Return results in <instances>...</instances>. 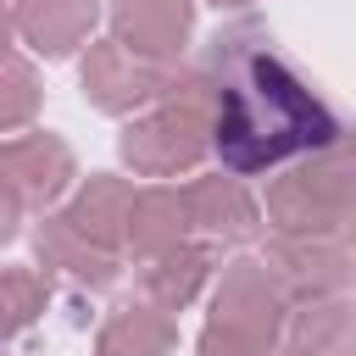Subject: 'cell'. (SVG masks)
Returning a JSON list of instances; mask_svg holds the SVG:
<instances>
[{"mask_svg": "<svg viewBox=\"0 0 356 356\" xmlns=\"http://www.w3.org/2000/svg\"><path fill=\"white\" fill-rule=\"evenodd\" d=\"M167 83H172V72H167L161 61H145V56L122 50L117 39L95 44L89 61H83V95H89L100 111H134V106L167 95Z\"/></svg>", "mask_w": 356, "mask_h": 356, "instance_id": "5", "label": "cell"}, {"mask_svg": "<svg viewBox=\"0 0 356 356\" xmlns=\"http://www.w3.org/2000/svg\"><path fill=\"white\" fill-rule=\"evenodd\" d=\"M206 273H211V256L178 245V250H161V256L145 267V289H150V300H161V306H184V300L200 289Z\"/></svg>", "mask_w": 356, "mask_h": 356, "instance_id": "14", "label": "cell"}, {"mask_svg": "<svg viewBox=\"0 0 356 356\" xmlns=\"http://www.w3.org/2000/svg\"><path fill=\"white\" fill-rule=\"evenodd\" d=\"M6 289H11V328H22V323L33 317V278H28L22 267H11V273H6Z\"/></svg>", "mask_w": 356, "mask_h": 356, "instance_id": "18", "label": "cell"}, {"mask_svg": "<svg viewBox=\"0 0 356 356\" xmlns=\"http://www.w3.org/2000/svg\"><path fill=\"white\" fill-rule=\"evenodd\" d=\"M167 350H172V323L150 306H122L100 334V356H167Z\"/></svg>", "mask_w": 356, "mask_h": 356, "instance_id": "13", "label": "cell"}, {"mask_svg": "<svg viewBox=\"0 0 356 356\" xmlns=\"http://www.w3.org/2000/svg\"><path fill=\"white\" fill-rule=\"evenodd\" d=\"M217 6H245V0H217Z\"/></svg>", "mask_w": 356, "mask_h": 356, "instance_id": "19", "label": "cell"}, {"mask_svg": "<svg viewBox=\"0 0 356 356\" xmlns=\"http://www.w3.org/2000/svg\"><path fill=\"white\" fill-rule=\"evenodd\" d=\"M6 83H11V100H6V128H17L22 117H28V106H33V78H28V67L11 56L6 61Z\"/></svg>", "mask_w": 356, "mask_h": 356, "instance_id": "17", "label": "cell"}, {"mask_svg": "<svg viewBox=\"0 0 356 356\" xmlns=\"http://www.w3.org/2000/svg\"><path fill=\"white\" fill-rule=\"evenodd\" d=\"M72 178V150L50 134L33 139H11L6 145V195H11V217L22 211V200H56Z\"/></svg>", "mask_w": 356, "mask_h": 356, "instance_id": "7", "label": "cell"}, {"mask_svg": "<svg viewBox=\"0 0 356 356\" xmlns=\"http://www.w3.org/2000/svg\"><path fill=\"white\" fill-rule=\"evenodd\" d=\"M278 267L300 289H339L345 284V256L334 245H323V239H289V245H278Z\"/></svg>", "mask_w": 356, "mask_h": 356, "instance_id": "16", "label": "cell"}, {"mask_svg": "<svg viewBox=\"0 0 356 356\" xmlns=\"http://www.w3.org/2000/svg\"><path fill=\"white\" fill-rule=\"evenodd\" d=\"M350 206H356V150H350V145L317 150L312 167L278 178L273 195H267L273 222L289 228V234H317V228L339 222Z\"/></svg>", "mask_w": 356, "mask_h": 356, "instance_id": "2", "label": "cell"}, {"mask_svg": "<svg viewBox=\"0 0 356 356\" xmlns=\"http://www.w3.org/2000/svg\"><path fill=\"white\" fill-rule=\"evenodd\" d=\"M184 195H189V217H195L200 228L222 234V239H245V234L256 228V206H250V195H245L234 178H200V184H189Z\"/></svg>", "mask_w": 356, "mask_h": 356, "instance_id": "11", "label": "cell"}, {"mask_svg": "<svg viewBox=\"0 0 356 356\" xmlns=\"http://www.w3.org/2000/svg\"><path fill=\"white\" fill-rule=\"evenodd\" d=\"M11 28L39 56H67L95 33V0H11Z\"/></svg>", "mask_w": 356, "mask_h": 356, "instance_id": "8", "label": "cell"}, {"mask_svg": "<svg viewBox=\"0 0 356 356\" xmlns=\"http://www.w3.org/2000/svg\"><path fill=\"white\" fill-rule=\"evenodd\" d=\"M200 106L206 100H178V106H161L156 117L134 122L122 134V161L134 172H150V178H167L178 167H195L206 156V145H211L206 139L211 122L200 117Z\"/></svg>", "mask_w": 356, "mask_h": 356, "instance_id": "4", "label": "cell"}, {"mask_svg": "<svg viewBox=\"0 0 356 356\" xmlns=\"http://www.w3.org/2000/svg\"><path fill=\"white\" fill-rule=\"evenodd\" d=\"M189 195L178 189H145L134 200V217H128V245L139 256H161V250H178L184 228H189Z\"/></svg>", "mask_w": 356, "mask_h": 356, "instance_id": "10", "label": "cell"}, {"mask_svg": "<svg viewBox=\"0 0 356 356\" xmlns=\"http://www.w3.org/2000/svg\"><path fill=\"white\" fill-rule=\"evenodd\" d=\"M200 95H206V111H211V150L239 178L267 172L289 156L339 145L334 111L289 67V56L273 44V33L256 28V22L222 28L206 44Z\"/></svg>", "mask_w": 356, "mask_h": 356, "instance_id": "1", "label": "cell"}, {"mask_svg": "<svg viewBox=\"0 0 356 356\" xmlns=\"http://www.w3.org/2000/svg\"><path fill=\"white\" fill-rule=\"evenodd\" d=\"M350 339H356V317L345 306H312L289 334V356H345Z\"/></svg>", "mask_w": 356, "mask_h": 356, "instance_id": "15", "label": "cell"}, {"mask_svg": "<svg viewBox=\"0 0 356 356\" xmlns=\"http://www.w3.org/2000/svg\"><path fill=\"white\" fill-rule=\"evenodd\" d=\"M39 256H44L50 267H67L72 278H83V284H95V289L117 278L111 250H100L95 239H83L67 217H56V222H44V228H39Z\"/></svg>", "mask_w": 356, "mask_h": 356, "instance_id": "12", "label": "cell"}, {"mask_svg": "<svg viewBox=\"0 0 356 356\" xmlns=\"http://www.w3.org/2000/svg\"><path fill=\"white\" fill-rule=\"evenodd\" d=\"M134 200H139V195H134L128 184H117V178H89V184H83V195L72 200L67 222H72L83 239H95L100 250H111L117 239H128Z\"/></svg>", "mask_w": 356, "mask_h": 356, "instance_id": "9", "label": "cell"}, {"mask_svg": "<svg viewBox=\"0 0 356 356\" xmlns=\"http://www.w3.org/2000/svg\"><path fill=\"white\" fill-rule=\"evenodd\" d=\"M111 33L145 61H172L189 39V0H111Z\"/></svg>", "mask_w": 356, "mask_h": 356, "instance_id": "6", "label": "cell"}, {"mask_svg": "<svg viewBox=\"0 0 356 356\" xmlns=\"http://www.w3.org/2000/svg\"><path fill=\"white\" fill-rule=\"evenodd\" d=\"M278 312H284V300H278L267 267L239 261L217 289V317L200 339V356H267V345L278 334Z\"/></svg>", "mask_w": 356, "mask_h": 356, "instance_id": "3", "label": "cell"}]
</instances>
